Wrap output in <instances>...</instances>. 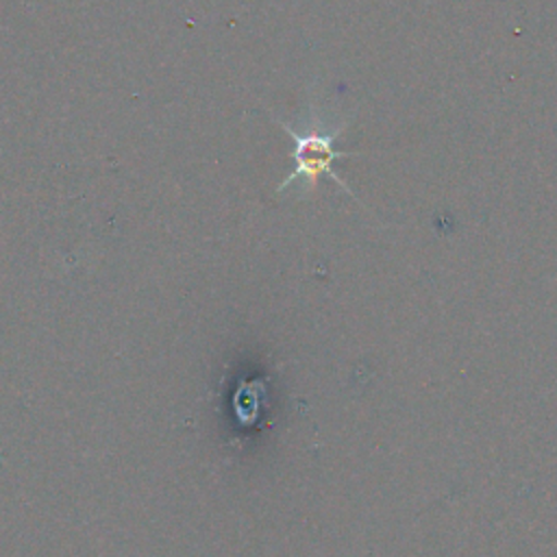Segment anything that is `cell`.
<instances>
[{"label":"cell","instance_id":"obj_1","mask_svg":"<svg viewBox=\"0 0 557 557\" xmlns=\"http://www.w3.org/2000/svg\"><path fill=\"white\" fill-rule=\"evenodd\" d=\"M315 122V120H313ZM278 124L285 128V133L294 139V170L292 174H287L283 178V183L276 187V191H285L289 185H294L296 181H302L307 191H313L320 176H329L333 178L346 194L355 196L350 191V187L342 181V176L333 170V163L337 159L344 157H352L355 152L348 150H337L335 141L339 137V133L346 128V122L339 126H333L329 131H324L322 126H318V122L313 126H309L305 133H298L296 128L287 126L283 120H278Z\"/></svg>","mask_w":557,"mask_h":557}]
</instances>
